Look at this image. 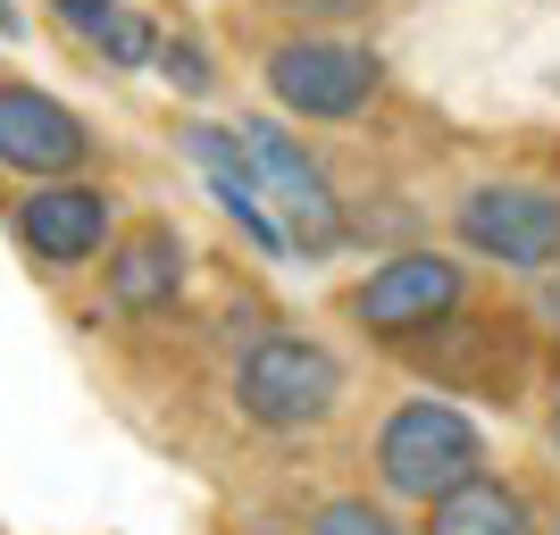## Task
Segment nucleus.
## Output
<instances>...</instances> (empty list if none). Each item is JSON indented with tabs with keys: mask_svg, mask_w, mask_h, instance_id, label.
<instances>
[{
	"mask_svg": "<svg viewBox=\"0 0 560 535\" xmlns=\"http://www.w3.org/2000/svg\"><path fill=\"white\" fill-rule=\"evenodd\" d=\"M226 402H234V419L252 427V435H268V443H310V435H327V427L343 419V402H351V360L327 344V335L268 318L259 335H243V351H234Z\"/></svg>",
	"mask_w": 560,
	"mask_h": 535,
	"instance_id": "obj_1",
	"label": "nucleus"
},
{
	"mask_svg": "<svg viewBox=\"0 0 560 535\" xmlns=\"http://www.w3.org/2000/svg\"><path fill=\"white\" fill-rule=\"evenodd\" d=\"M486 468H493V435H486V419L452 394L410 385V394H394L369 419V493H385V502L410 511V519H419L427 502H444L452 486L486 477Z\"/></svg>",
	"mask_w": 560,
	"mask_h": 535,
	"instance_id": "obj_2",
	"label": "nucleus"
},
{
	"mask_svg": "<svg viewBox=\"0 0 560 535\" xmlns=\"http://www.w3.org/2000/svg\"><path fill=\"white\" fill-rule=\"evenodd\" d=\"M93 151H101V135L59 93L25 84V75H0V167H9V176L59 185V176H84Z\"/></svg>",
	"mask_w": 560,
	"mask_h": 535,
	"instance_id": "obj_9",
	"label": "nucleus"
},
{
	"mask_svg": "<svg viewBox=\"0 0 560 535\" xmlns=\"http://www.w3.org/2000/svg\"><path fill=\"white\" fill-rule=\"evenodd\" d=\"M518 310H527V326H536V344L560 360V268H552V277H536V284H527V302H518Z\"/></svg>",
	"mask_w": 560,
	"mask_h": 535,
	"instance_id": "obj_17",
	"label": "nucleus"
},
{
	"mask_svg": "<svg viewBox=\"0 0 560 535\" xmlns=\"http://www.w3.org/2000/svg\"><path fill=\"white\" fill-rule=\"evenodd\" d=\"M0 34H9V43H18V34H25V18H18V0H0Z\"/></svg>",
	"mask_w": 560,
	"mask_h": 535,
	"instance_id": "obj_19",
	"label": "nucleus"
},
{
	"mask_svg": "<svg viewBox=\"0 0 560 535\" xmlns=\"http://www.w3.org/2000/svg\"><path fill=\"white\" fill-rule=\"evenodd\" d=\"M268 18L284 25H310V34H351V25H369L385 0H259Z\"/></svg>",
	"mask_w": 560,
	"mask_h": 535,
	"instance_id": "obj_16",
	"label": "nucleus"
},
{
	"mask_svg": "<svg viewBox=\"0 0 560 535\" xmlns=\"http://www.w3.org/2000/svg\"><path fill=\"white\" fill-rule=\"evenodd\" d=\"M9 234L18 252L43 268V277H68L84 259H101L117 243V193L84 185V176H59V185H25L9 201Z\"/></svg>",
	"mask_w": 560,
	"mask_h": 535,
	"instance_id": "obj_8",
	"label": "nucleus"
},
{
	"mask_svg": "<svg viewBox=\"0 0 560 535\" xmlns=\"http://www.w3.org/2000/svg\"><path fill=\"white\" fill-rule=\"evenodd\" d=\"M185 277H192V252L167 218H142L101 252V293H109L117 318H167L185 302Z\"/></svg>",
	"mask_w": 560,
	"mask_h": 535,
	"instance_id": "obj_10",
	"label": "nucleus"
},
{
	"mask_svg": "<svg viewBox=\"0 0 560 535\" xmlns=\"http://www.w3.org/2000/svg\"><path fill=\"white\" fill-rule=\"evenodd\" d=\"M444 234L452 252L477 268V277H511V284H536L560 268V185L544 176H468L460 193L444 201Z\"/></svg>",
	"mask_w": 560,
	"mask_h": 535,
	"instance_id": "obj_5",
	"label": "nucleus"
},
{
	"mask_svg": "<svg viewBox=\"0 0 560 535\" xmlns=\"http://www.w3.org/2000/svg\"><path fill=\"white\" fill-rule=\"evenodd\" d=\"M343 234L360 243V252H401V243H427V210H410V193H351V210H343Z\"/></svg>",
	"mask_w": 560,
	"mask_h": 535,
	"instance_id": "obj_13",
	"label": "nucleus"
},
{
	"mask_svg": "<svg viewBox=\"0 0 560 535\" xmlns=\"http://www.w3.org/2000/svg\"><path fill=\"white\" fill-rule=\"evenodd\" d=\"M43 9L84 59H101V68H151V59H160V25L142 18L135 0H43Z\"/></svg>",
	"mask_w": 560,
	"mask_h": 535,
	"instance_id": "obj_12",
	"label": "nucleus"
},
{
	"mask_svg": "<svg viewBox=\"0 0 560 535\" xmlns=\"http://www.w3.org/2000/svg\"><path fill=\"white\" fill-rule=\"evenodd\" d=\"M410 535H544V502L527 493V477L486 468V477L452 486L444 502H427L410 519Z\"/></svg>",
	"mask_w": 560,
	"mask_h": 535,
	"instance_id": "obj_11",
	"label": "nucleus"
},
{
	"mask_svg": "<svg viewBox=\"0 0 560 535\" xmlns=\"http://www.w3.org/2000/svg\"><path fill=\"white\" fill-rule=\"evenodd\" d=\"M536 351L544 344H536V326H527V310H477L468 302L460 318H444L435 335H419L394 360L419 376L427 394L486 402V410H536V394H544Z\"/></svg>",
	"mask_w": 560,
	"mask_h": 535,
	"instance_id": "obj_4",
	"label": "nucleus"
},
{
	"mask_svg": "<svg viewBox=\"0 0 560 535\" xmlns=\"http://www.w3.org/2000/svg\"><path fill=\"white\" fill-rule=\"evenodd\" d=\"M536 443H544V461L560 468V369L544 376V394H536Z\"/></svg>",
	"mask_w": 560,
	"mask_h": 535,
	"instance_id": "obj_18",
	"label": "nucleus"
},
{
	"mask_svg": "<svg viewBox=\"0 0 560 535\" xmlns=\"http://www.w3.org/2000/svg\"><path fill=\"white\" fill-rule=\"evenodd\" d=\"M234 135H243V160H252V176H259V193H268V210H277L284 243H293L302 259H335L351 243V234H343L351 193L335 185L327 151L302 142L284 117H243Z\"/></svg>",
	"mask_w": 560,
	"mask_h": 535,
	"instance_id": "obj_7",
	"label": "nucleus"
},
{
	"mask_svg": "<svg viewBox=\"0 0 560 535\" xmlns=\"http://www.w3.org/2000/svg\"><path fill=\"white\" fill-rule=\"evenodd\" d=\"M477 302V268H468L452 243H401V252H376L360 277L335 293V318L360 335L369 351H410L419 335H435L444 318Z\"/></svg>",
	"mask_w": 560,
	"mask_h": 535,
	"instance_id": "obj_3",
	"label": "nucleus"
},
{
	"mask_svg": "<svg viewBox=\"0 0 560 535\" xmlns=\"http://www.w3.org/2000/svg\"><path fill=\"white\" fill-rule=\"evenodd\" d=\"M544 535H560V511H544Z\"/></svg>",
	"mask_w": 560,
	"mask_h": 535,
	"instance_id": "obj_20",
	"label": "nucleus"
},
{
	"mask_svg": "<svg viewBox=\"0 0 560 535\" xmlns=\"http://www.w3.org/2000/svg\"><path fill=\"white\" fill-rule=\"evenodd\" d=\"M302 535H410V519L385 502V493H327V502H310Z\"/></svg>",
	"mask_w": 560,
	"mask_h": 535,
	"instance_id": "obj_14",
	"label": "nucleus"
},
{
	"mask_svg": "<svg viewBox=\"0 0 560 535\" xmlns=\"http://www.w3.org/2000/svg\"><path fill=\"white\" fill-rule=\"evenodd\" d=\"M259 84L277 101L284 126H369L394 93V68L385 50L360 43V34H310V25H284L277 43L259 50Z\"/></svg>",
	"mask_w": 560,
	"mask_h": 535,
	"instance_id": "obj_6",
	"label": "nucleus"
},
{
	"mask_svg": "<svg viewBox=\"0 0 560 535\" xmlns=\"http://www.w3.org/2000/svg\"><path fill=\"white\" fill-rule=\"evenodd\" d=\"M151 68L176 84V93H192V101H210L218 93V59H210V43L201 34H185V25H160V59Z\"/></svg>",
	"mask_w": 560,
	"mask_h": 535,
	"instance_id": "obj_15",
	"label": "nucleus"
}]
</instances>
